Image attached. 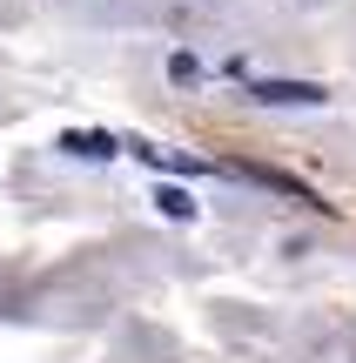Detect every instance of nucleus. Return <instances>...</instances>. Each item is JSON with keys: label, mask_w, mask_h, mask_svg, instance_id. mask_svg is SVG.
<instances>
[{"label": "nucleus", "mask_w": 356, "mask_h": 363, "mask_svg": "<svg viewBox=\"0 0 356 363\" xmlns=\"http://www.w3.org/2000/svg\"><path fill=\"white\" fill-rule=\"evenodd\" d=\"M255 101H289V108H316V101H330V88H316V81H255Z\"/></svg>", "instance_id": "nucleus-1"}, {"label": "nucleus", "mask_w": 356, "mask_h": 363, "mask_svg": "<svg viewBox=\"0 0 356 363\" xmlns=\"http://www.w3.org/2000/svg\"><path fill=\"white\" fill-rule=\"evenodd\" d=\"M61 148H74V155H115L108 135H61Z\"/></svg>", "instance_id": "nucleus-2"}, {"label": "nucleus", "mask_w": 356, "mask_h": 363, "mask_svg": "<svg viewBox=\"0 0 356 363\" xmlns=\"http://www.w3.org/2000/svg\"><path fill=\"white\" fill-rule=\"evenodd\" d=\"M161 208H168V216H195V202H188V195H175V189H161Z\"/></svg>", "instance_id": "nucleus-3"}]
</instances>
